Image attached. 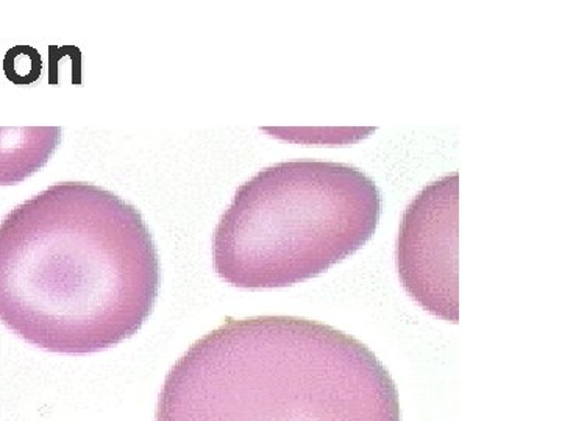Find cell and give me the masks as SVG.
Here are the masks:
<instances>
[{
  "instance_id": "5b68a950",
  "label": "cell",
  "mask_w": 562,
  "mask_h": 421,
  "mask_svg": "<svg viewBox=\"0 0 562 421\" xmlns=\"http://www.w3.org/2000/svg\"><path fill=\"white\" fill-rule=\"evenodd\" d=\"M61 127H0V186L22 183L49 162Z\"/></svg>"
},
{
  "instance_id": "277c9868",
  "label": "cell",
  "mask_w": 562,
  "mask_h": 421,
  "mask_svg": "<svg viewBox=\"0 0 562 421\" xmlns=\"http://www.w3.org/2000/svg\"><path fill=\"white\" fill-rule=\"evenodd\" d=\"M460 175L432 181L409 203L398 231L397 269L406 292L432 316L458 323Z\"/></svg>"
},
{
  "instance_id": "7a4b0ae2",
  "label": "cell",
  "mask_w": 562,
  "mask_h": 421,
  "mask_svg": "<svg viewBox=\"0 0 562 421\" xmlns=\"http://www.w3.org/2000/svg\"><path fill=\"white\" fill-rule=\"evenodd\" d=\"M155 421H402L397 387L364 343L290 316L227 319L162 383Z\"/></svg>"
},
{
  "instance_id": "6da1fadb",
  "label": "cell",
  "mask_w": 562,
  "mask_h": 421,
  "mask_svg": "<svg viewBox=\"0 0 562 421\" xmlns=\"http://www.w3.org/2000/svg\"><path fill=\"white\" fill-rule=\"evenodd\" d=\"M160 284L139 210L98 184H52L0 221V321L41 350L120 345L149 319Z\"/></svg>"
},
{
  "instance_id": "3957f363",
  "label": "cell",
  "mask_w": 562,
  "mask_h": 421,
  "mask_svg": "<svg viewBox=\"0 0 562 421\" xmlns=\"http://www.w3.org/2000/svg\"><path fill=\"white\" fill-rule=\"evenodd\" d=\"M382 192L346 162L269 166L236 191L213 239L214 269L239 289H280L327 272L375 235Z\"/></svg>"
}]
</instances>
